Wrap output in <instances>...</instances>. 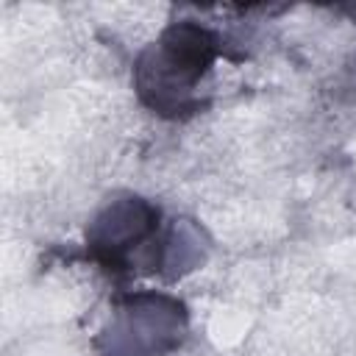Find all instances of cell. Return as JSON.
<instances>
[{
	"label": "cell",
	"mask_w": 356,
	"mask_h": 356,
	"mask_svg": "<svg viewBox=\"0 0 356 356\" xmlns=\"http://www.w3.org/2000/svg\"><path fill=\"white\" fill-rule=\"evenodd\" d=\"M222 53L220 36L192 19L172 22L142 50L134 64V86L139 100L161 117H184L200 111L197 83L209 75Z\"/></svg>",
	"instance_id": "6da1fadb"
},
{
	"label": "cell",
	"mask_w": 356,
	"mask_h": 356,
	"mask_svg": "<svg viewBox=\"0 0 356 356\" xmlns=\"http://www.w3.org/2000/svg\"><path fill=\"white\" fill-rule=\"evenodd\" d=\"M186 331V306L170 295L139 292L122 298L108 334V356H164Z\"/></svg>",
	"instance_id": "7a4b0ae2"
},
{
	"label": "cell",
	"mask_w": 356,
	"mask_h": 356,
	"mask_svg": "<svg viewBox=\"0 0 356 356\" xmlns=\"http://www.w3.org/2000/svg\"><path fill=\"white\" fill-rule=\"evenodd\" d=\"M159 220L161 211L142 197L108 203L86 231L89 256L108 273H131V253L156 236Z\"/></svg>",
	"instance_id": "3957f363"
}]
</instances>
